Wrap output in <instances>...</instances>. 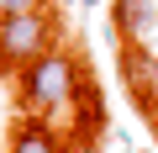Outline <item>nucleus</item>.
<instances>
[{"label":"nucleus","mask_w":158,"mask_h":153,"mask_svg":"<svg viewBox=\"0 0 158 153\" xmlns=\"http://www.w3.org/2000/svg\"><path fill=\"white\" fill-rule=\"evenodd\" d=\"M74 90H79V63H74V53H63V48H48L42 58H32V63L21 69V95H27L32 111L69 106Z\"/></svg>","instance_id":"f257e3e1"},{"label":"nucleus","mask_w":158,"mask_h":153,"mask_svg":"<svg viewBox=\"0 0 158 153\" xmlns=\"http://www.w3.org/2000/svg\"><path fill=\"white\" fill-rule=\"evenodd\" d=\"M53 48V11L37 6V11H11L0 16V63H32Z\"/></svg>","instance_id":"f03ea898"},{"label":"nucleus","mask_w":158,"mask_h":153,"mask_svg":"<svg viewBox=\"0 0 158 153\" xmlns=\"http://www.w3.org/2000/svg\"><path fill=\"white\" fill-rule=\"evenodd\" d=\"M116 74H121V85H127L132 95H153V85H158V58H153L142 42H127V48L116 53Z\"/></svg>","instance_id":"7ed1b4c3"},{"label":"nucleus","mask_w":158,"mask_h":153,"mask_svg":"<svg viewBox=\"0 0 158 153\" xmlns=\"http://www.w3.org/2000/svg\"><path fill=\"white\" fill-rule=\"evenodd\" d=\"M111 21L121 32V42H142L158 21V0H116L111 6Z\"/></svg>","instance_id":"20e7f679"},{"label":"nucleus","mask_w":158,"mask_h":153,"mask_svg":"<svg viewBox=\"0 0 158 153\" xmlns=\"http://www.w3.org/2000/svg\"><path fill=\"white\" fill-rule=\"evenodd\" d=\"M6 153H63V142H58V137H53L42 121H21Z\"/></svg>","instance_id":"39448f33"},{"label":"nucleus","mask_w":158,"mask_h":153,"mask_svg":"<svg viewBox=\"0 0 158 153\" xmlns=\"http://www.w3.org/2000/svg\"><path fill=\"white\" fill-rule=\"evenodd\" d=\"M42 0H0V16H11V11H37Z\"/></svg>","instance_id":"423d86ee"},{"label":"nucleus","mask_w":158,"mask_h":153,"mask_svg":"<svg viewBox=\"0 0 158 153\" xmlns=\"http://www.w3.org/2000/svg\"><path fill=\"white\" fill-rule=\"evenodd\" d=\"M63 153H95V148H90V142H69Z\"/></svg>","instance_id":"0eeeda50"},{"label":"nucleus","mask_w":158,"mask_h":153,"mask_svg":"<svg viewBox=\"0 0 158 153\" xmlns=\"http://www.w3.org/2000/svg\"><path fill=\"white\" fill-rule=\"evenodd\" d=\"M85 6H100V0H85Z\"/></svg>","instance_id":"6e6552de"}]
</instances>
